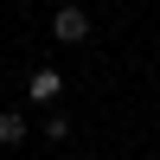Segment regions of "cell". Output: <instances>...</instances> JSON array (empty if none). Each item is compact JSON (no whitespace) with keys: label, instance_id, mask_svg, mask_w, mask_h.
<instances>
[{"label":"cell","instance_id":"5","mask_svg":"<svg viewBox=\"0 0 160 160\" xmlns=\"http://www.w3.org/2000/svg\"><path fill=\"white\" fill-rule=\"evenodd\" d=\"M154 7H160V0H154Z\"/></svg>","mask_w":160,"mask_h":160},{"label":"cell","instance_id":"2","mask_svg":"<svg viewBox=\"0 0 160 160\" xmlns=\"http://www.w3.org/2000/svg\"><path fill=\"white\" fill-rule=\"evenodd\" d=\"M26 96H32L38 109H58V96H64V77L51 71V64H38V71L26 77Z\"/></svg>","mask_w":160,"mask_h":160},{"label":"cell","instance_id":"3","mask_svg":"<svg viewBox=\"0 0 160 160\" xmlns=\"http://www.w3.org/2000/svg\"><path fill=\"white\" fill-rule=\"evenodd\" d=\"M19 141H32V122L19 109H0V148H19Z\"/></svg>","mask_w":160,"mask_h":160},{"label":"cell","instance_id":"1","mask_svg":"<svg viewBox=\"0 0 160 160\" xmlns=\"http://www.w3.org/2000/svg\"><path fill=\"white\" fill-rule=\"evenodd\" d=\"M51 38H58V45H83L90 38V13L77 7V0H64V7L51 13Z\"/></svg>","mask_w":160,"mask_h":160},{"label":"cell","instance_id":"4","mask_svg":"<svg viewBox=\"0 0 160 160\" xmlns=\"http://www.w3.org/2000/svg\"><path fill=\"white\" fill-rule=\"evenodd\" d=\"M45 141H71V115H64V109L45 115Z\"/></svg>","mask_w":160,"mask_h":160}]
</instances>
